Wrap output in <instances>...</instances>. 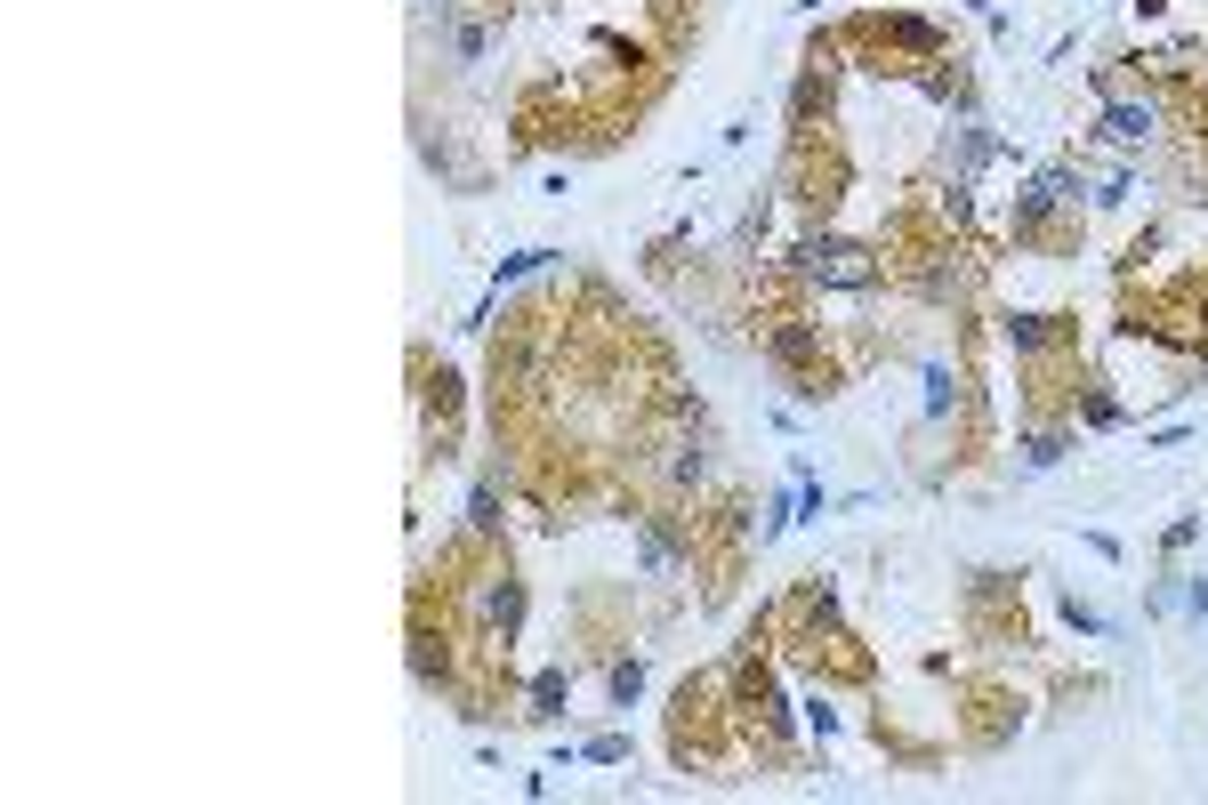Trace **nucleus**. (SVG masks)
I'll list each match as a JSON object with an SVG mask.
<instances>
[{"instance_id":"f257e3e1","label":"nucleus","mask_w":1208,"mask_h":805,"mask_svg":"<svg viewBox=\"0 0 1208 805\" xmlns=\"http://www.w3.org/2000/svg\"><path fill=\"white\" fill-rule=\"evenodd\" d=\"M1103 137H1120V146H1144V137H1152V106H1112V113H1103Z\"/></svg>"},{"instance_id":"f03ea898","label":"nucleus","mask_w":1208,"mask_h":805,"mask_svg":"<svg viewBox=\"0 0 1208 805\" xmlns=\"http://www.w3.org/2000/svg\"><path fill=\"white\" fill-rule=\"evenodd\" d=\"M1023 460H1032V467H1056V460H1063V436H1032V443H1023Z\"/></svg>"}]
</instances>
